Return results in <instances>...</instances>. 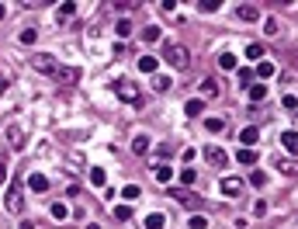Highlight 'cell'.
I'll return each mask as SVG.
<instances>
[{"mask_svg":"<svg viewBox=\"0 0 298 229\" xmlns=\"http://www.w3.org/2000/svg\"><path fill=\"white\" fill-rule=\"evenodd\" d=\"M170 198H177V202L187 205V209H201V205H205L198 195H191V191H184V188H170Z\"/></svg>","mask_w":298,"mask_h":229,"instance_id":"obj_5","label":"cell"},{"mask_svg":"<svg viewBox=\"0 0 298 229\" xmlns=\"http://www.w3.org/2000/svg\"><path fill=\"white\" fill-rule=\"evenodd\" d=\"M198 90H201V97H219V80L215 76H205L198 83Z\"/></svg>","mask_w":298,"mask_h":229,"instance_id":"obj_9","label":"cell"},{"mask_svg":"<svg viewBox=\"0 0 298 229\" xmlns=\"http://www.w3.org/2000/svg\"><path fill=\"white\" fill-rule=\"evenodd\" d=\"M87 229H101V226H97V223H90V226H87Z\"/></svg>","mask_w":298,"mask_h":229,"instance_id":"obj_46","label":"cell"},{"mask_svg":"<svg viewBox=\"0 0 298 229\" xmlns=\"http://www.w3.org/2000/svg\"><path fill=\"white\" fill-rule=\"evenodd\" d=\"M125 35H132V24L129 21H118V38H125Z\"/></svg>","mask_w":298,"mask_h":229,"instance_id":"obj_38","label":"cell"},{"mask_svg":"<svg viewBox=\"0 0 298 229\" xmlns=\"http://www.w3.org/2000/svg\"><path fill=\"white\" fill-rule=\"evenodd\" d=\"M274 70H278V66H274V63H271V59H260V63H257V66H253V73L260 76V80H267V76H274Z\"/></svg>","mask_w":298,"mask_h":229,"instance_id":"obj_13","label":"cell"},{"mask_svg":"<svg viewBox=\"0 0 298 229\" xmlns=\"http://www.w3.org/2000/svg\"><path fill=\"white\" fill-rule=\"evenodd\" d=\"M76 76H80L76 66H63V70H56V80H59V83H76Z\"/></svg>","mask_w":298,"mask_h":229,"instance_id":"obj_12","label":"cell"},{"mask_svg":"<svg viewBox=\"0 0 298 229\" xmlns=\"http://www.w3.org/2000/svg\"><path fill=\"white\" fill-rule=\"evenodd\" d=\"M3 177H7V170H3V163H0V184H3Z\"/></svg>","mask_w":298,"mask_h":229,"instance_id":"obj_45","label":"cell"},{"mask_svg":"<svg viewBox=\"0 0 298 229\" xmlns=\"http://www.w3.org/2000/svg\"><path fill=\"white\" fill-rule=\"evenodd\" d=\"M122 198H125V202H136V198H139V184H125V188H122Z\"/></svg>","mask_w":298,"mask_h":229,"instance_id":"obj_31","label":"cell"},{"mask_svg":"<svg viewBox=\"0 0 298 229\" xmlns=\"http://www.w3.org/2000/svg\"><path fill=\"white\" fill-rule=\"evenodd\" d=\"M253 216L264 219V216H267V202H257V205H253Z\"/></svg>","mask_w":298,"mask_h":229,"instance_id":"obj_39","label":"cell"},{"mask_svg":"<svg viewBox=\"0 0 298 229\" xmlns=\"http://www.w3.org/2000/svg\"><path fill=\"white\" fill-rule=\"evenodd\" d=\"M146 229H163L166 226V216H159V212H152V216H146V223H143Z\"/></svg>","mask_w":298,"mask_h":229,"instance_id":"obj_18","label":"cell"},{"mask_svg":"<svg viewBox=\"0 0 298 229\" xmlns=\"http://www.w3.org/2000/svg\"><path fill=\"white\" fill-rule=\"evenodd\" d=\"M3 90H7V80H3V76H0V94H3Z\"/></svg>","mask_w":298,"mask_h":229,"instance_id":"obj_44","label":"cell"},{"mask_svg":"<svg viewBox=\"0 0 298 229\" xmlns=\"http://www.w3.org/2000/svg\"><path fill=\"white\" fill-rule=\"evenodd\" d=\"M35 38H38V35H35V31H31V28H24V31H21V38H17V42H21V45H35Z\"/></svg>","mask_w":298,"mask_h":229,"instance_id":"obj_32","label":"cell"},{"mask_svg":"<svg viewBox=\"0 0 298 229\" xmlns=\"http://www.w3.org/2000/svg\"><path fill=\"white\" fill-rule=\"evenodd\" d=\"M52 219H56V223H63V219H70V209H66L63 202H56V205H52Z\"/></svg>","mask_w":298,"mask_h":229,"instance_id":"obj_23","label":"cell"},{"mask_svg":"<svg viewBox=\"0 0 298 229\" xmlns=\"http://www.w3.org/2000/svg\"><path fill=\"white\" fill-rule=\"evenodd\" d=\"M239 139H243V146H246V150H250V146H253V143H257V139H260V129H257V125H246V129H243V132H239Z\"/></svg>","mask_w":298,"mask_h":229,"instance_id":"obj_11","label":"cell"},{"mask_svg":"<svg viewBox=\"0 0 298 229\" xmlns=\"http://www.w3.org/2000/svg\"><path fill=\"white\" fill-rule=\"evenodd\" d=\"M31 70H35V73H56L59 66H56V59H52L49 52H38V56L31 59Z\"/></svg>","mask_w":298,"mask_h":229,"instance_id":"obj_4","label":"cell"},{"mask_svg":"<svg viewBox=\"0 0 298 229\" xmlns=\"http://www.w3.org/2000/svg\"><path fill=\"white\" fill-rule=\"evenodd\" d=\"M281 146L298 156V132H285V136H281Z\"/></svg>","mask_w":298,"mask_h":229,"instance_id":"obj_15","label":"cell"},{"mask_svg":"<svg viewBox=\"0 0 298 229\" xmlns=\"http://www.w3.org/2000/svg\"><path fill=\"white\" fill-rule=\"evenodd\" d=\"M219 188H222L225 198H236V195L243 191V181H239V177H222V184H219Z\"/></svg>","mask_w":298,"mask_h":229,"instance_id":"obj_8","label":"cell"},{"mask_svg":"<svg viewBox=\"0 0 298 229\" xmlns=\"http://www.w3.org/2000/svg\"><path fill=\"white\" fill-rule=\"evenodd\" d=\"M205 226H208L205 216H194V219H191V229H205Z\"/></svg>","mask_w":298,"mask_h":229,"instance_id":"obj_42","label":"cell"},{"mask_svg":"<svg viewBox=\"0 0 298 229\" xmlns=\"http://www.w3.org/2000/svg\"><path fill=\"white\" fill-rule=\"evenodd\" d=\"M267 97V87L264 83H250V101H264Z\"/></svg>","mask_w":298,"mask_h":229,"instance_id":"obj_22","label":"cell"},{"mask_svg":"<svg viewBox=\"0 0 298 229\" xmlns=\"http://www.w3.org/2000/svg\"><path fill=\"white\" fill-rule=\"evenodd\" d=\"M90 184H94V188H104V184H108V174H104L101 167H90Z\"/></svg>","mask_w":298,"mask_h":229,"instance_id":"obj_17","label":"cell"},{"mask_svg":"<svg viewBox=\"0 0 298 229\" xmlns=\"http://www.w3.org/2000/svg\"><path fill=\"white\" fill-rule=\"evenodd\" d=\"M156 181H159V184H170V181H173V170H170V167H156Z\"/></svg>","mask_w":298,"mask_h":229,"instance_id":"obj_30","label":"cell"},{"mask_svg":"<svg viewBox=\"0 0 298 229\" xmlns=\"http://www.w3.org/2000/svg\"><path fill=\"white\" fill-rule=\"evenodd\" d=\"M73 14H76V3H59V14H56V17H59V21H70Z\"/></svg>","mask_w":298,"mask_h":229,"instance_id":"obj_26","label":"cell"},{"mask_svg":"<svg viewBox=\"0 0 298 229\" xmlns=\"http://www.w3.org/2000/svg\"><path fill=\"white\" fill-rule=\"evenodd\" d=\"M250 80H253V70L243 66V70H239V83H250Z\"/></svg>","mask_w":298,"mask_h":229,"instance_id":"obj_41","label":"cell"},{"mask_svg":"<svg viewBox=\"0 0 298 229\" xmlns=\"http://www.w3.org/2000/svg\"><path fill=\"white\" fill-rule=\"evenodd\" d=\"M205 160H208L212 167H225V163H229V153H225L222 146H205Z\"/></svg>","mask_w":298,"mask_h":229,"instance_id":"obj_7","label":"cell"},{"mask_svg":"<svg viewBox=\"0 0 298 229\" xmlns=\"http://www.w3.org/2000/svg\"><path fill=\"white\" fill-rule=\"evenodd\" d=\"M3 209H7V212H21V209H24V191H21L17 181H10V188H7V195H3Z\"/></svg>","mask_w":298,"mask_h":229,"instance_id":"obj_3","label":"cell"},{"mask_svg":"<svg viewBox=\"0 0 298 229\" xmlns=\"http://www.w3.org/2000/svg\"><path fill=\"white\" fill-rule=\"evenodd\" d=\"M3 136H7V143H10V150H21V146H24V129H21L17 122H10Z\"/></svg>","mask_w":298,"mask_h":229,"instance_id":"obj_6","label":"cell"},{"mask_svg":"<svg viewBox=\"0 0 298 229\" xmlns=\"http://www.w3.org/2000/svg\"><path fill=\"white\" fill-rule=\"evenodd\" d=\"M239 17H243V21H257V17H260V7H257V3H239Z\"/></svg>","mask_w":298,"mask_h":229,"instance_id":"obj_14","label":"cell"},{"mask_svg":"<svg viewBox=\"0 0 298 229\" xmlns=\"http://www.w3.org/2000/svg\"><path fill=\"white\" fill-rule=\"evenodd\" d=\"M152 87H156V90H166V87H170V76H152Z\"/></svg>","mask_w":298,"mask_h":229,"instance_id":"obj_36","label":"cell"},{"mask_svg":"<svg viewBox=\"0 0 298 229\" xmlns=\"http://www.w3.org/2000/svg\"><path fill=\"white\" fill-rule=\"evenodd\" d=\"M28 188H31L35 195H45V191H49V177H45V174H31V177H28Z\"/></svg>","mask_w":298,"mask_h":229,"instance_id":"obj_10","label":"cell"},{"mask_svg":"<svg viewBox=\"0 0 298 229\" xmlns=\"http://www.w3.org/2000/svg\"><path fill=\"white\" fill-rule=\"evenodd\" d=\"M115 219L118 223H129L132 219V205H115Z\"/></svg>","mask_w":298,"mask_h":229,"instance_id":"obj_24","label":"cell"},{"mask_svg":"<svg viewBox=\"0 0 298 229\" xmlns=\"http://www.w3.org/2000/svg\"><path fill=\"white\" fill-rule=\"evenodd\" d=\"M278 170H281V174H288V177H295V174H298V167L292 163V160H285V156H278Z\"/></svg>","mask_w":298,"mask_h":229,"instance_id":"obj_20","label":"cell"},{"mask_svg":"<svg viewBox=\"0 0 298 229\" xmlns=\"http://www.w3.org/2000/svg\"><path fill=\"white\" fill-rule=\"evenodd\" d=\"M205 129L208 132H222L225 125H222V118H205Z\"/></svg>","mask_w":298,"mask_h":229,"instance_id":"obj_34","label":"cell"},{"mask_svg":"<svg viewBox=\"0 0 298 229\" xmlns=\"http://www.w3.org/2000/svg\"><path fill=\"white\" fill-rule=\"evenodd\" d=\"M198 10H219V0H201Z\"/></svg>","mask_w":298,"mask_h":229,"instance_id":"obj_37","label":"cell"},{"mask_svg":"<svg viewBox=\"0 0 298 229\" xmlns=\"http://www.w3.org/2000/svg\"><path fill=\"white\" fill-rule=\"evenodd\" d=\"M143 38L146 42H159V24H146L143 28Z\"/></svg>","mask_w":298,"mask_h":229,"instance_id":"obj_27","label":"cell"},{"mask_svg":"<svg viewBox=\"0 0 298 229\" xmlns=\"http://www.w3.org/2000/svg\"><path fill=\"white\" fill-rule=\"evenodd\" d=\"M250 184H253V188H264V184H267V177H264V170H257V174H250Z\"/></svg>","mask_w":298,"mask_h":229,"instance_id":"obj_35","label":"cell"},{"mask_svg":"<svg viewBox=\"0 0 298 229\" xmlns=\"http://www.w3.org/2000/svg\"><path fill=\"white\" fill-rule=\"evenodd\" d=\"M194 181H198V174H194L191 167H184V170H180V184H194Z\"/></svg>","mask_w":298,"mask_h":229,"instance_id":"obj_33","label":"cell"},{"mask_svg":"<svg viewBox=\"0 0 298 229\" xmlns=\"http://www.w3.org/2000/svg\"><path fill=\"white\" fill-rule=\"evenodd\" d=\"M132 153H139V156H146V153H149V139H146V136H136V143H132Z\"/></svg>","mask_w":298,"mask_h":229,"instance_id":"obj_25","label":"cell"},{"mask_svg":"<svg viewBox=\"0 0 298 229\" xmlns=\"http://www.w3.org/2000/svg\"><path fill=\"white\" fill-rule=\"evenodd\" d=\"M236 160L246 163V167H253V163H257V150H239V153H236Z\"/></svg>","mask_w":298,"mask_h":229,"instance_id":"obj_21","label":"cell"},{"mask_svg":"<svg viewBox=\"0 0 298 229\" xmlns=\"http://www.w3.org/2000/svg\"><path fill=\"white\" fill-rule=\"evenodd\" d=\"M246 56H250L253 63H260V59H264V45H260V42H250V45H246Z\"/></svg>","mask_w":298,"mask_h":229,"instance_id":"obj_19","label":"cell"},{"mask_svg":"<svg viewBox=\"0 0 298 229\" xmlns=\"http://www.w3.org/2000/svg\"><path fill=\"white\" fill-rule=\"evenodd\" d=\"M0 17H7V3H0Z\"/></svg>","mask_w":298,"mask_h":229,"instance_id":"obj_43","label":"cell"},{"mask_svg":"<svg viewBox=\"0 0 298 229\" xmlns=\"http://www.w3.org/2000/svg\"><path fill=\"white\" fill-rule=\"evenodd\" d=\"M219 66L232 73V70H236V56H232V52H222V56H219Z\"/></svg>","mask_w":298,"mask_h":229,"instance_id":"obj_28","label":"cell"},{"mask_svg":"<svg viewBox=\"0 0 298 229\" xmlns=\"http://www.w3.org/2000/svg\"><path fill=\"white\" fill-rule=\"evenodd\" d=\"M115 94H118V101H125V104H143V97H139V87L132 83V80H118L115 83Z\"/></svg>","mask_w":298,"mask_h":229,"instance_id":"obj_2","label":"cell"},{"mask_svg":"<svg viewBox=\"0 0 298 229\" xmlns=\"http://www.w3.org/2000/svg\"><path fill=\"white\" fill-rule=\"evenodd\" d=\"M184 111H187L191 118H198V115L205 111V101H201V97H194V101H187V104H184Z\"/></svg>","mask_w":298,"mask_h":229,"instance_id":"obj_16","label":"cell"},{"mask_svg":"<svg viewBox=\"0 0 298 229\" xmlns=\"http://www.w3.org/2000/svg\"><path fill=\"white\" fill-rule=\"evenodd\" d=\"M156 66H159V63H156L152 56H143V59H139V70H143V73H156Z\"/></svg>","mask_w":298,"mask_h":229,"instance_id":"obj_29","label":"cell"},{"mask_svg":"<svg viewBox=\"0 0 298 229\" xmlns=\"http://www.w3.org/2000/svg\"><path fill=\"white\" fill-rule=\"evenodd\" d=\"M264 31H267V35H274V31H278V21H274V17H267V21H264Z\"/></svg>","mask_w":298,"mask_h":229,"instance_id":"obj_40","label":"cell"},{"mask_svg":"<svg viewBox=\"0 0 298 229\" xmlns=\"http://www.w3.org/2000/svg\"><path fill=\"white\" fill-rule=\"evenodd\" d=\"M163 59H166L170 66H177V70H187V66H191V52H187L184 45H173V42L163 49Z\"/></svg>","mask_w":298,"mask_h":229,"instance_id":"obj_1","label":"cell"}]
</instances>
